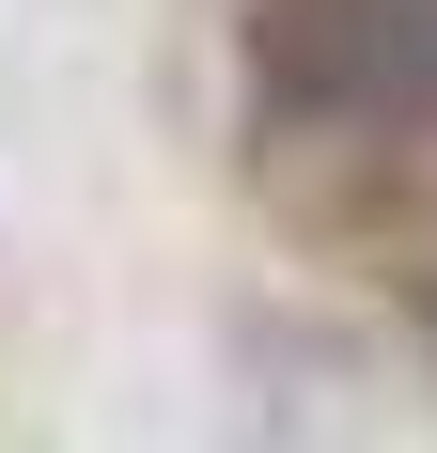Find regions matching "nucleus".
<instances>
[{
  "label": "nucleus",
  "instance_id": "f03ea898",
  "mask_svg": "<svg viewBox=\"0 0 437 453\" xmlns=\"http://www.w3.org/2000/svg\"><path fill=\"white\" fill-rule=\"evenodd\" d=\"M406 313H422V344H437V250H422V266H406Z\"/></svg>",
  "mask_w": 437,
  "mask_h": 453
},
{
  "label": "nucleus",
  "instance_id": "f257e3e1",
  "mask_svg": "<svg viewBox=\"0 0 437 453\" xmlns=\"http://www.w3.org/2000/svg\"><path fill=\"white\" fill-rule=\"evenodd\" d=\"M250 110L281 141L437 157V0H250Z\"/></svg>",
  "mask_w": 437,
  "mask_h": 453
}]
</instances>
